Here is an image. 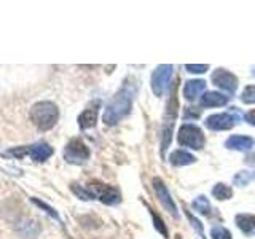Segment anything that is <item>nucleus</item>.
<instances>
[{
	"label": "nucleus",
	"instance_id": "obj_1",
	"mask_svg": "<svg viewBox=\"0 0 255 239\" xmlns=\"http://www.w3.org/2000/svg\"><path fill=\"white\" fill-rule=\"evenodd\" d=\"M135 93H137V83H135V80L134 78L125 80L123 86L120 88L118 93L107 104L106 112H104V123L114 126L118 121H122L126 115H129Z\"/></svg>",
	"mask_w": 255,
	"mask_h": 239
},
{
	"label": "nucleus",
	"instance_id": "obj_2",
	"mask_svg": "<svg viewBox=\"0 0 255 239\" xmlns=\"http://www.w3.org/2000/svg\"><path fill=\"white\" fill-rule=\"evenodd\" d=\"M70 190L74 191L78 198L85 199V201H88V199H99L101 203L109 204V206L118 204L122 201L120 191L115 187L106 185V183H101V182H91V183H88L86 187H78L77 183H72Z\"/></svg>",
	"mask_w": 255,
	"mask_h": 239
},
{
	"label": "nucleus",
	"instance_id": "obj_3",
	"mask_svg": "<svg viewBox=\"0 0 255 239\" xmlns=\"http://www.w3.org/2000/svg\"><path fill=\"white\" fill-rule=\"evenodd\" d=\"M59 110L58 106L51 101H42L37 102L30 109V120L40 131H50L51 127L58 123Z\"/></svg>",
	"mask_w": 255,
	"mask_h": 239
},
{
	"label": "nucleus",
	"instance_id": "obj_4",
	"mask_svg": "<svg viewBox=\"0 0 255 239\" xmlns=\"http://www.w3.org/2000/svg\"><path fill=\"white\" fill-rule=\"evenodd\" d=\"M54 153L53 147L48 145L46 142H38V143H34V145H29V147H19V148H11L8 150L5 155H13L16 158H22L29 155L34 161L37 163H43L46 161L48 158Z\"/></svg>",
	"mask_w": 255,
	"mask_h": 239
},
{
	"label": "nucleus",
	"instance_id": "obj_5",
	"mask_svg": "<svg viewBox=\"0 0 255 239\" xmlns=\"http://www.w3.org/2000/svg\"><path fill=\"white\" fill-rule=\"evenodd\" d=\"M177 140L182 147H188V148H193V150H201L204 147V142H206L203 131L199 129L198 126L190 124V123L180 126Z\"/></svg>",
	"mask_w": 255,
	"mask_h": 239
},
{
	"label": "nucleus",
	"instance_id": "obj_6",
	"mask_svg": "<svg viewBox=\"0 0 255 239\" xmlns=\"http://www.w3.org/2000/svg\"><path fill=\"white\" fill-rule=\"evenodd\" d=\"M90 148L80 139H72L64 148V159L70 164H83L86 159H90Z\"/></svg>",
	"mask_w": 255,
	"mask_h": 239
},
{
	"label": "nucleus",
	"instance_id": "obj_7",
	"mask_svg": "<svg viewBox=\"0 0 255 239\" xmlns=\"http://www.w3.org/2000/svg\"><path fill=\"white\" fill-rule=\"evenodd\" d=\"M177 98H175V93H172L171 101L167 104V110H166V118H164V127H163V140H161V155L164 156L166 148L169 147L171 137H172V126H174V120L177 115Z\"/></svg>",
	"mask_w": 255,
	"mask_h": 239
},
{
	"label": "nucleus",
	"instance_id": "obj_8",
	"mask_svg": "<svg viewBox=\"0 0 255 239\" xmlns=\"http://www.w3.org/2000/svg\"><path fill=\"white\" fill-rule=\"evenodd\" d=\"M172 66L171 64H163V66H158L156 70L151 75V91L155 96H163V93L167 90L171 82V75H172Z\"/></svg>",
	"mask_w": 255,
	"mask_h": 239
},
{
	"label": "nucleus",
	"instance_id": "obj_9",
	"mask_svg": "<svg viewBox=\"0 0 255 239\" xmlns=\"http://www.w3.org/2000/svg\"><path fill=\"white\" fill-rule=\"evenodd\" d=\"M211 80L217 88H220V90H225V91H228L231 94L238 90V78L231 74V72H228L225 69L215 70L212 74V77H211Z\"/></svg>",
	"mask_w": 255,
	"mask_h": 239
},
{
	"label": "nucleus",
	"instance_id": "obj_10",
	"mask_svg": "<svg viewBox=\"0 0 255 239\" xmlns=\"http://www.w3.org/2000/svg\"><path fill=\"white\" fill-rule=\"evenodd\" d=\"M204 124L211 131H227L236 124V118L231 114H217L207 117Z\"/></svg>",
	"mask_w": 255,
	"mask_h": 239
},
{
	"label": "nucleus",
	"instance_id": "obj_11",
	"mask_svg": "<svg viewBox=\"0 0 255 239\" xmlns=\"http://www.w3.org/2000/svg\"><path fill=\"white\" fill-rule=\"evenodd\" d=\"M153 190H155V193H156V198L159 199V203L163 204L164 209L167 212H171L174 217H177V207H175L174 199L171 198L169 190L166 188L164 182L161 179H158V177L153 179Z\"/></svg>",
	"mask_w": 255,
	"mask_h": 239
},
{
	"label": "nucleus",
	"instance_id": "obj_12",
	"mask_svg": "<svg viewBox=\"0 0 255 239\" xmlns=\"http://www.w3.org/2000/svg\"><path fill=\"white\" fill-rule=\"evenodd\" d=\"M99 107L101 102L94 101L90 107H88L82 115L78 117V124L82 129H90V127H94L96 121H98V114H99Z\"/></svg>",
	"mask_w": 255,
	"mask_h": 239
},
{
	"label": "nucleus",
	"instance_id": "obj_13",
	"mask_svg": "<svg viewBox=\"0 0 255 239\" xmlns=\"http://www.w3.org/2000/svg\"><path fill=\"white\" fill-rule=\"evenodd\" d=\"M255 140L249 135H231L227 139L225 147L230 150H238V151H249L252 150Z\"/></svg>",
	"mask_w": 255,
	"mask_h": 239
},
{
	"label": "nucleus",
	"instance_id": "obj_14",
	"mask_svg": "<svg viewBox=\"0 0 255 239\" xmlns=\"http://www.w3.org/2000/svg\"><path fill=\"white\" fill-rule=\"evenodd\" d=\"M206 90V82L204 80H188L183 86V96L187 101H195L199 98V94Z\"/></svg>",
	"mask_w": 255,
	"mask_h": 239
},
{
	"label": "nucleus",
	"instance_id": "obj_15",
	"mask_svg": "<svg viewBox=\"0 0 255 239\" xmlns=\"http://www.w3.org/2000/svg\"><path fill=\"white\" fill-rule=\"evenodd\" d=\"M236 225L246 236H254L255 235V215L252 214L236 215Z\"/></svg>",
	"mask_w": 255,
	"mask_h": 239
},
{
	"label": "nucleus",
	"instance_id": "obj_16",
	"mask_svg": "<svg viewBox=\"0 0 255 239\" xmlns=\"http://www.w3.org/2000/svg\"><path fill=\"white\" fill-rule=\"evenodd\" d=\"M228 104V96H223L220 93H204V96L201 98V106L203 107H222Z\"/></svg>",
	"mask_w": 255,
	"mask_h": 239
},
{
	"label": "nucleus",
	"instance_id": "obj_17",
	"mask_svg": "<svg viewBox=\"0 0 255 239\" xmlns=\"http://www.w3.org/2000/svg\"><path fill=\"white\" fill-rule=\"evenodd\" d=\"M195 159L196 158L191 153H188V151H185V150H175L169 156V161L174 166H187V164L195 163Z\"/></svg>",
	"mask_w": 255,
	"mask_h": 239
},
{
	"label": "nucleus",
	"instance_id": "obj_18",
	"mask_svg": "<svg viewBox=\"0 0 255 239\" xmlns=\"http://www.w3.org/2000/svg\"><path fill=\"white\" fill-rule=\"evenodd\" d=\"M255 180V171H241L235 175V185L238 187H244V185H249L251 182Z\"/></svg>",
	"mask_w": 255,
	"mask_h": 239
},
{
	"label": "nucleus",
	"instance_id": "obj_19",
	"mask_svg": "<svg viewBox=\"0 0 255 239\" xmlns=\"http://www.w3.org/2000/svg\"><path fill=\"white\" fill-rule=\"evenodd\" d=\"M212 195H214V198L220 199V201H225V199L231 198V195H233V190H231L228 185H225V183H217V185H215L214 190H212Z\"/></svg>",
	"mask_w": 255,
	"mask_h": 239
},
{
	"label": "nucleus",
	"instance_id": "obj_20",
	"mask_svg": "<svg viewBox=\"0 0 255 239\" xmlns=\"http://www.w3.org/2000/svg\"><path fill=\"white\" fill-rule=\"evenodd\" d=\"M191 206H193V209L196 212L203 214V215H209L211 214V204H209V201H207L206 196H198Z\"/></svg>",
	"mask_w": 255,
	"mask_h": 239
},
{
	"label": "nucleus",
	"instance_id": "obj_21",
	"mask_svg": "<svg viewBox=\"0 0 255 239\" xmlns=\"http://www.w3.org/2000/svg\"><path fill=\"white\" fill-rule=\"evenodd\" d=\"M211 236H212V239H233L230 231L223 227H214L211 230Z\"/></svg>",
	"mask_w": 255,
	"mask_h": 239
},
{
	"label": "nucleus",
	"instance_id": "obj_22",
	"mask_svg": "<svg viewBox=\"0 0 255 239\" xmlns=\"http://www.w3.org/2000/svg\"><path fill=\"white\" fill-rule=\"evenodd\" d=\"M148 211H150V214H151V217H153V225H155V228H156L164 238H167V230H166V225H164V222L161 220V217H159L158 214H155V211H151V209H148Z\"/></svg>",
	"mask_w": 255,
	"mask_h": 239
},
{
	"label": "nucleus",
	"instance_id": "obj_23",
	"mask_svg": "<svg viewBox=\"0 0 255 239\" xmlns=\"http://www.w3.org/2000/svg\"><path fill=\"white\" fill-rule=\"evenodd\" d=\"M241 101L244 104H255V85L246 86V90L243 91Z\"/></svg>",
	"mask_w": 255,
	"mask_h": 239
},
{
	"label": "nucleus",
	"instance_id": "obj_24",
	"mask_svg": "<svg viewBox=\"0 0 255 239\" xmlns=\"http://www.w3.org/2000/svg\"><path fill=\"white\" fill-rule=\"evenodd\" d=\"M185 214H187V217H188V220H190V223H191V227H193V228L198 231V235L201 236V238H206V236H204V228H203V223L199 222L198 219H195L193 215H191L188 211H187Z\"/></svg>",
	"mask_w": 255,
	"mask_h": 239
},
{
	"label": "nucleus",
	"instance_id": "obj_25",
	"mask_svg": "<svg viewBox=\"0 0 255 239\" xmlns=\"http://www.w3.org/2000/svg\"><path fill=\"white\" fill-rule=\"evenodd\" d=\"M185 69L190 72V74H203V72H206L207 69H209V66H206V64H201V66H195V64H187Z\"/></svg>",
	"mask_w": 255,
	"mask_h": 239
},
{
	"label": "nucleus",
	"instance_id": "obj_26",
	"mask_svg": "<svg viewBox=\"0 0 255 239\" xmlns=\"http://www.w3.org/2000/svg\"><path fill=\"white\" fill-rule=\"evenodd\" d=\"M32 201H34V203H35L37 206H40V207H43V209H45V211H46L48 214H50V215H51V217H54L56 220H59V215H58V214H56V212H54V209H51V207H48V206H46L45 203H42V201H37V199H35V198H32Z\"/></svg>",
	"mask_w": 255,
	"mask_h": 239
},
{
	"label": "nucleus",
	"instance_id": "obj_27",
	"mask_svg": "<svg viewBox=\"0 0 255 239\" xmlns=\"http://www.w3.org/2000/svg\"><path fill=\"white\" fill-rule=\"evenodd\" d=\"M199 115H201V110H195L193 107H187L185 109V118H198Z\"/></svg>",
	"mask_w": 255,
	"mask_h": 239
},
{
	"label": "nucleus",
	"instance_id": "obj_28",
	"mask_svg": "<svg viewBox=\"0 0 255 239\" xmlns=\"http://www.w3.org/2000/svg\"><path fill=\"white\" fill-rule=\"evenodd\" d=\"M246 120H247V121H249L252 126H255V110H251L249 114L246 115Z\"/></svg>",
	"mask_w": 255,
	"mask_h": 239
},
{
	"label": "nucleus",
	"instance_id": "obj_29",
	"mask_svg": "<svg viewBox=\"0 0 255 239\" xmlns=\"http://www.w3.org/2000/svg\"><path fill=\"white\" fill-rule=\"evenodd\" d=\"M254 74H255V72H254Z\"/></svg>",
	"mask_w": 255,
	"mask_h": 239
}]
</instances>
